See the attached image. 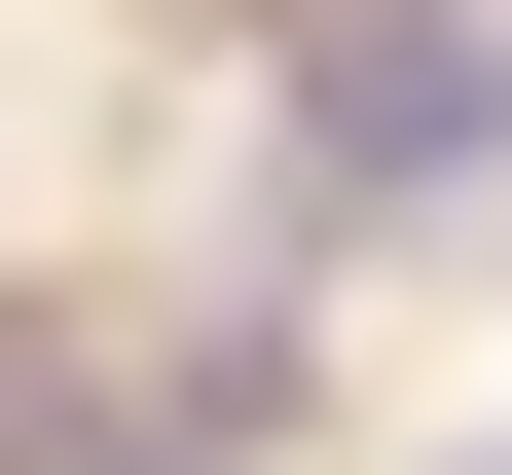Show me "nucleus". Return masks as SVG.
<instances>
[{"label":"nucleus","instance_id":"nucleus-1","mask_svg":"<svg viewBox=\"0 0 512 475\" xmlns=\"http://www.w3.org/2000/svg\"><path fill=\"white\" fill-rule=\"evenodd\" d=\"M256 110H293V220L512 183V37H476V0H256Z\"/></svg>","mask_w":512,"mask_h":475},{"label":"nucleus","instance_id":"nucleus-2","mask_svg":"<svg viewBox=\"0 0 512 475\" xmlns=\"http://www.w3.org/2000/svg\"><path fill=\"white\" fill-rule=\"evenodd\" d=\"M110 439H147V402L74 366V293H0V475H110Z\"/></svg>","mask_w":512,"mask_h":475},{"label":"nucleus","instance_id":"nucleus-3","mask_svg":"<svg viewBox=\"0 0 512 475\" xmlns=\"http://www.w3.org/2000/svg\"><path fill=\"white\" fill-rule=\"evenodd\" d=\"M476 475H512V439H476Z\"/></svg>","mask_w":512,"mask_h":475}]
</instances>
